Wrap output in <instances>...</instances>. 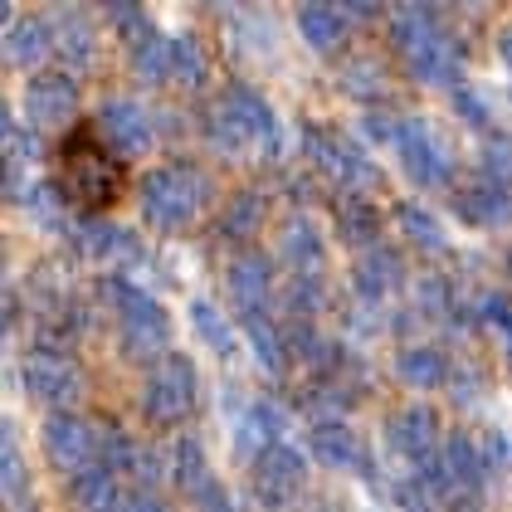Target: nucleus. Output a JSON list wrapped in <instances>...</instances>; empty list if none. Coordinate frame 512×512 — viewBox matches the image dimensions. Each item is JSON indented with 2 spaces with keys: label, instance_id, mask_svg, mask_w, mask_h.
<instances>
[{
  "label": "nucleus",
  "instance_id": "1",
  "mask_svg": "<svg viewBox=\"0 0 512 512\" xmlns=\"http://www.w3.org/2000/svg\"><path fill=\"white\" fill-rule=\"evenodd\" d=\"M444 10L434 5H395L391 10V44L405 64V74L425 88H464V44L444 25Z\"/></svg>",
  "mask_w": 512,
  "mask_h": 512
},
{
  "label": "nucleus",
  "instance_id": "2",
  "mask_svg": "<svg viewBox=\"0 0 512 512\" xmlns=\"http://www.w3.org/2000/svg\"><path fill=\"white\" fill-rule=\"evenodd\" d=\"M122 157L98 137V127H79L54 152V186L79 215H103L122 196Z\"/></svg>",
  "mask_w": 512,
  "mask_h": 512
},
{
  "label": "nucleus",
  "instance_id": "3",
  "mask_svg": "<svg viewBox=\"0 0 512 512\" xmlns=\"http://www.w3.org/2000/svg\"><path fill=\"white\" fill-rule=\"evenodd\" d=\"M210 176L191 166V161H161L142 176L137 200H142V220L157 235H181L200 220V210L210 205Z\"/></svg>",
  "mask_w": 512,
  "mask_h": 512
},
{
  "label": "nucleus",
  "instance_id": "4",
  "mask_svg": "<svg viewBox=\"0 0 512 512\" xmlns=\"http://www.w3.org/2000/svg\"><path fill=\"white\" fill-rule=\"evenodd\" d=\"M98 293L108 298V308L118 317L122 352L137 356V361H152V366H157L161 356H171V317H166V308L147 288H137L132 278L113 274L98 283Z\"/></svg>",
  "mask_w": 512,
  "mask_h": 512
},
{
  "label": "nucleus",
  "instance_id": "5",
  "mask_svg": "<svg viewBox=\"0 0 512 512\" xmlns=\"http://www.w3.org/2000/svg\"><path fill=\"white\" fill-rule=\"evenodd\" d=\"M303 152H308V161H313L327 181H337L342 191L366 196L371 186H381V166L361 152V142H352V137L337 132V127L308 122V127H303Z\"/></svg>",
  "mask_w": 512,
  "mask_h": 512
},
{
  "label": "nucleus",
  "instance_id": "6",
  "mask_svg": "<svg viewBox=\"0 0 512 512\" xmlns=\"http://www.w3.org/2000/svg\"><path fill=\"white\" fill-rule=\"evenodd\" d=\"M391 152L400 157L405 176H410L420 191H444V186H454V152H449V142L434 132L430 118L400 113V132H395Z\"/></svg>",
  "mask_w": 512,
  "mask_h": 512
},
{
  "label": "nucleus",
  "instance_id": "7",
  "mask_svg": "<svg viewBox=\"0 0 512 512\" xmlns=\"http://www.w3.org/2000/svg\"><path fill=\"white\" fill-rule=\"evenodd\" d=\"M200 395V371L191 356L171 352L161 356L157 366H147V381H142V415L152 425H181L191 410H196Z\"/></svg>",
  "mask_w": 512,
  "mask_h": 512
},
{
  "label": "nucleus",
  "instance_id": "8",
  "mask_svg": "<svg viewBox=\"0 0 512 512\" xmlns=\"http://www.w3.org/2000/svg\"><path fill=\"white\" fill-rule=\"evenodd\" d=\"M249 483H254V498L269 512L293 508L308 493V454L298 444H278L249 464Z\"/></svg>",
  "mask_w": 512,
  "mask_h": 512
},
{
  "label": "nucleus",
  "instance_id": "9",
  "mask_svg": "<svg viewBox=\"0 0 512 512\" xmlns=\"http://www.w3.org/2000/svg\"><path fill=\"white\" fill-rule=\"evenodd\" d=\"M20 386H25L30 400L49 405L54 415H64V410L79 405L83 376H79V366L69 361V352H25V361H20Z\"/></svg>",
  "mask_w": 512,
  "mask_h": 512
},
{
  "label": "nucleus",
  "instance_id": "10",
  "mask_svg": "<svg viewBox=\"0 0 512 512\" xmlns=\"http://www.w3.org/2000/svg\"><path fill=\"white\" fill-rule=\"evenodd\" d=\"M69 244L79 249L83 259L93 264H108V269H132V264H147V244L137 239V230H127L118 220H103V215H79Z\"/></svg>",
  "mask_w": 512,
  "mask_h": 512
},
{
  "label": "nucleus",
  "instance_id": "11",
  "mask_svg": "<svg viewBox=\"0 0 512 512\" xmlns=\"http://www.w3.org/2000/svg\"><path fill=\"white\" fill-rule=\"evenodd\" d=\"M44 454H49V464H59L69 478L83 469H93V464H103L98 425L83 420V415H74V410L49 415V420H44Z\"/></svg>",
  "mask_w": 512,
  "mask_h": 512
},
{
  "label": "nucleus",
  "instance_id": "12",
  "mask_svg": "<svg viewBox=\"0 0 512 512\" xmlns=\"http://www.w3.org/2000/svg\"><path fill=\"white\" fill-rule=\"evenodd\" d=\"M308 454H313L317 464H327V469L356 473V478L376 483V459H371L366 439L347 420H313L308 425Z\"/></svg>",
  "mask_w": 512,
  "mask_h": 512
},
{
  "label": "nucleus",
  "instance_id": "13",
  "mask_svg": "<svg viewBox=\"0 0 512 512\" xmlns=\"http://www.w3.org/2000/svg\"><path fill=\"white\" fill-rule=\"evenodd\" d=\"M444 439L449 434L439 430V415H434L430 405H405V410H395L391 420H386V449L400 454L410 469L439 459L444 454Z\"/></svg>",
  "mask_w": 512,
  "mask_h": 512
},
{
  "label": "nucleus",
  "instance_id": "14",
  "mask_svg": "<svg viewBox=\"0 0 512 512\" xmlns=\"http://www.w3.org/2000/svg\"><path fill=\"white\" fill-rule=\"evenodd\" d=\"M405 283H410L405 254H400V249H391V244H376V249H366V254L356 259V269H352L356 303H361V308H371V313H386V303H391Z\"/></svg>",
  "mask_w": 512,
  "mask_h": 512
},
{
  "label": "nucleus",
  "instance_id": "15",
  "mask_svg": "<svg viewBox=\"0 0 512 512\" xmlns=\"http://www.w3.org/2000/svg\"><path fill=\"white\" fill-rule=\"evenodd\" d=\"M79 113V79L64 69H44L25 79V118L35 132L44 127H69Z\"/></svg>",
  "mask_w": 512,
  "mask_h": 512
},
{
  "label": "nucleus",
  "instance_id": "16",
  "mask_svg": "<svg viewBox=\"0 0 512 512\" xmlns=\"http://www.w3.org/2000/svg\"><path fill=\"white\" fill-rule=\"evenodd\" d=\"M98 137L118 152V157H142L157 142V118L137 103V98H108L98 108Z\"/></svg>",
  "mask_w": 512,
  "mask_h": 512
},
{
  "label": "nucleus",
  "instance_id": "17",
  "mask_svg": "<svg viewBox=\"0 0 512 512\" xmlns=\"http://www.w3.org/2000/svg\"><path fill=\"white\" fill-rule=\"evenodd\" d=\"M5 20V59L15 69H30V74H44V59H54V15H20L15 5L0 10Z\"/></svg>",
  "mask_w": 512,
  "mask_h": 512
},
{
  "label": "nucleus",
  "instance_id": "18",
  "mask_svg": "<svg viewBox=\"0 0 512 512\" xmlns=\"http://www.w3.org/2000/svg\"><path fill=\"white\" fill-rule=\"evenodd\" d=\"M283 434H288V410H283L278 400L259 395V400L239 405V415H235V449H239V459H249V464H254L259 454H269V449H278V444H288Z\"/></svg>",
  "mask_w": 512,
  "mask_h": 512
},
{
  "label": "nucleus",
  "instance_id": "19",
  "mask_svg": "<svg viewBox=\"0 0 512 512\" xmlns=\"http://www.w3.org/2000/svg\"><path fill=\"white\" fill-rule=\"evenodd\" d=\"M454 215L473 230H503L512 225V186L493 176H473L469 186L454 191Z\"/></svg>",
  "mask_w": 512,
  "mask_h": 512
},
{
  "label": "nucleus",
  "instance_id": "20",
  "mask_svg": "<svg viewBox=\"0 0 512 512\" xmlns=\"http://www.w3.org/2000/svg\"><path fill=\"white\" fill-rule=\"evenodd\" d=\"M274 259L264 254V249H244V254H235L230 259V274H225V283H230V298H235L239 317L249 313H264L269 308V298H274Z\"/></svg>",
  "mask_w": 512,
  "mask_h": 512
},
{
  "label": "nucleus",
  "instance_id": "21",
  "mask_svg": "<svg viewBox=\"0 0 512 512\" xmlns=\"http://www.w3.org/2000/svg\"><path fill=\"white\" fill-rule=\"evenodd\" d=\"M54 15V59L64 64V74H83L93 69L98 59V30H93V15L79 5H64V10H49Z\"/></svg>",
  "mask_w": 512,
  "mask_h": 512
},
{
  "label": "nucleus",
  "instance_id": "22",
  "mask_svg": "<svg viewBox=\"0 0 512 512\" xmlns=\"http://www.w3.org/2000/svg\"><path fill=\"white\" fill-rule=\"evenodd\" d=\"M444 469H449V483H454V498H478L493 478L488 459H483V444L469 430H454L444 439Z\"/></svg>",
  "mask_w": 512,
  "mask_h": 512
},
{
  "label": "nucleus",
  "instance_id": "23",
  "mask_svg": "<svg viewBox=\"0 0 512 512\" xmlns=\"http://www.w3.org/2000/svg\"><path fill=\"white\" fill-rule=\"evenodd\" d=\"M332 225H337V239L342 244H352V249H376L381 244V210H376V200L371 196H356V191H342V196L332 200Z\"/></svg>",
  "mask_w": 512,
  "mask_h": 512
},
{
  "label": "nucleus",
  "instance_id": "24",
  "mask_svg": "<svg viewBox=\"0 0 512 512\" xmlns=\"http://www.w3.org/2000/svg\"><path fill=\"white\" fill-rule=\"evenodd\" d=\"M200 132H205V142H210L220 157H244V152H254L249 122L239 118V108H235L230 93H220V98L200 113Z\"/></svg>",
  "mask_w": 512,
  "mask_h": 512
},
{
  "label": "nucleus",
  "instance_id": "25",
  "mask_svg": "<svg viewBox=\"0 0 512 512\" xmlns=\"http://www.w3.org/2000/svg\"><path fill=\"white\" fill-rule=\"evenodd\" d=\"M278 259L288 264V274H322L327 269V239L308 215H293L278 235Z\"/></svg>",
  "mask_w": 512,
  "mask_h": 512
},
{
  "label": "nucleus",
  "instance_id": "26",
  "mask_svg": "<svg viewBox=\"0 0 512 512\" xmlns=\"http://www.w3.org/2000/svg\"><path fill=\"white\" fill-rule=\"evenodd\" d=\"M298 35L308 49L317 54H337L342 44L352 40V15H347V5H298Z\"/></svg>",
  "mask_w": 512,
  "mask_h": 512
},
{
  "label": "nucleus",
  "instance_id": "27",
  "mask_svg": "<svg viewBox=\"0 0 512 512\" xmlns=\"http://www.w3.org/2000/svg\"><path fill=\"white\" fill-rule=\"evenodd\" d=\"M225 93L235 98L239 118L249 122L254 152H264V157H278V152H283V132H278V113H274V103H269V98H264L259 88H249V83H230Z\"/></svg>",
  "mask_w": 512,
  "mask_h": 512
},
{
  "label": "nucleus",
  "instance_id": "28",
  "mask_svg": "<svg viewBox=\"0 0 512 512\" xmlns=\"http://www.w3.org/2000/svg\"><path fill=\"white\" fill-rule=\"evenodd\" d=\"M395 376H400V386H410V391H439V386H449L454 366H449V356L439 352V347H430V342H410V347L395 352Z\"/></svg>",
  "mask_w": 512,
  "mask_h": 512
},
{
  "label": "nucleus",
  "instance_id": "29",
  "mask_svg": "<svg viewBox=\"0 0 512 512\" xmlns=\"http://www.w3.org/2000/svg\"><path fill=\"white\" fill-rule=\"evenodd\" d=\"M69 498H74L79 512H122L127 508V493H122L118 473L103 469V464L74 473V478H69Z\"/></svg>",
  "mask_w": 512,
  "mask_h": 512
},
{
  "label": "nucleus",
  "instance_id": "30",
  "mask_svg": "<svg viewBox=\"0 0 512 512\" xmlns=\"http://www.w3.org/2000/svg\"><path fill=\"white\" fill-rule=\"evenodd\" d=\"M264 220H269V196L259 186H244V191L230 196L225 215H220V239L225 244H249V239L264 230Z\"/></svg>",
  "mask_w": 512,
  "mask_h": 512
},
{
  "label": "nucleus",
  "instance_id": "31",
  "mask_svg": "<svg viewBox=\"0 0 512 512\" xmlns=\"http://www.w3.org/2000/svg\"><path fill=\"white\" fill-rule=\"evenodd\" d=\"M239 327H244V337H249V347H254V361L269 371V376H288V366H293V352H288V332L269 322L264 313H249L239 317Z\"/></svg>",
  "mask_w": 512,
  "mask_h": 512
},
{
  "label": "nucleus",
  "instance_id": "32",
  "mask_svg": "<svg viewBox=\"0 0 512 512\" xmlns=\"http://www.w3.org/2000/svg\"><path fill=\"white\" fill-rule=\"evenodd\" d=\"M25 210H30V220L40 225V230H49V235H74V225H79V210L64 200V191L54 186V181H35L30 191H25V200H20Z\"/></svg>",
  "mask_w": 512,
  "mask_h": 512
},
{
  "label": "nucleus",
  "instance_id": "33",
  "mask_svg": "<svg viewBox=\"0 0 512 512\" xmlns=\"http://www.w3.org/2000/svg\"><path fill=\"white\" fill-rule=\"evenodd\" d=\"M127 64H132L137 83H147V88L171 83L176 79V40L161 35V30H152L147 40H137L132 49H127Z\"/></svg>",
  "mask_w": 512,
  "mask_h": 512
},
{
  "label": "nucleus",
  "instance_id": "34",
  "mask_svg": "<svg viewBox=\"0 0 512 512\" xmlns=\"http://www.w3.org/2000/svg\"><path fill=\"white\" fill-rule=\"evenodd\" d=\"M395 225H400V235L410 239L415 249H425V254H449V235H444L439 215L425 210L420 200H400V205H395Z\"/></svg>",
  "mask_w": 512,
  "mask_h": 512
},
{
  "label": "nucleus",
  "instance_id": "35",
  "mask_svg": "<svg viewBox=\"0 0 512 512\" xmlns=\"http://www.w3.org/2000/svg\"><path fill=\"white\" fill-rule=\"evenodd\" d=\"M191 327H196V337L215 356H235L239 352L235 322H230V313H225V308H215L210 298H191Z\"/></svg>",
  "mask_w": 512,
  "mask_h": 512
},
{
  "label": "nucleus",
  "instance_id": "36",
  "mask_svg": "<svg viewBox=\"0 0 512 512\" xmlns=\"http://www.w3.org/2000/svg\"><path fill=\"white\" fill-rule=\"evenodd\" d=\"M0 493L20 508H25V493H30V469H25V454H20L15 420H5V430H0Z\"/></svg>",
  "mask_w": 512,
  "mask_h": 512
},
{
  "label": "nucleus",
  "instance_id": "37",
  "mask_svg": "<svg viewBox=\"0 0 512 512\" xmlns=\"http://www.w3.org/2000/svg\"><path fill=\"white\" fill-rule=\"evenodd\" d=\"M283 308L293 313V322H313L322 308H327V278L322 274H288L283 283Z\"/></svg>",
  "mask_w": 512,
  "mask_h": 512
},
{
  "label": "nucleus",
  "instance_id": "38",
  "mask_svg": "<svg viewBox=\"0 0 512 512\" xmlns=\"http://www.w3.org/2000/svg\"><path fill=\"white\" fill-rule=\"evenodd\" d=\"M225 20H230V40L239 49H254V54H269L274 49V15L269 10L235 5V10H225Z\"/></svg>",
  "mask_w": 512,
  "mask_h": 512
},
{
  "label": "nucleus",
  "instance_id": "39",
  "mask_svg": "<svg viewBox=\"0 0 512 512\" xmlns=\"http://www.w3.org/2000/svg\"><path fill=\"white\" fill-rule=\"evenodd\" d=\"M171 478L181 483V493L191 498L200 483H210L215 473H210V459H205V444H200L196 434H181L176 439V449H171Z\"/></svg>",
  "mask_w": 512,
  "mask_h": 512
},
{
  "label": "nucleus",
  "instance_id": "40",
  "mask_svg": "<svg viewBox=\"0 0 512 512\" xmlns=\"http://www.w3.org/2000/svg\"><path fill=\"white\" fill-rule=\"evenodd\" d=\"M337 88L347 98H356V103H376L386 93V69L376 59H347L342 74H337Z\"/></svg>",
  "mask_w": 512,
  "mask_h": 512
},
{
  "label": "nucleus",
  "instance_id": "41",
  "mask_svg": "<svg viewBox=\"0 0 512 512\" xmlns=\"http://www.w3.org/2000/svg\"><path fill=\"white\" fill-rule=\"evenodd\" d=\"M176 40V83L181 88H205L210 83V54L196 35H171Z\"/></svg>",
  "mask_w": 512,
  "mask_h": 512
},
{
  "label": "nucleus",
  "instance_id": "42",
  "mask_svg": "<svg viewBox=\"0 0 512 512\" xmlns=\"http://www.w3.org/2000/svg\"><path fill=\"white\" fill-rule=\"evenodd\" d=\"M98 444H103V469H113V473H132L137 459H142V444L122 425H98Z\"/></svg>",
  "mask_w": 512,
  "mask_h": 512
},
{
  "label": "nucleus",
  "instance_id": "43",
  "mask_svg": "<svg viewBox=\"0 0 512 512\" xmlns=\"http://www.w3.org/2000/svg\"><path fill=\"white\" fill-rule=\"evenodd\" d=\"M103 20L113 25V35H118V40H127V49H132L137 40H147V35L157 30V25H152V15H147L142 5H132V0L108 5V10H103Z\"/></svg>",
  "mask_w": 512,
  "mask_h": 512
},
{
  "label": "nucleus",
  "instance_id": "44",
  "mask_svg": "<svg viewBox=\"0 0 512 512\" xmlns=\"http://www.w3.org/2000/svg\"><path fill=\"white\" fill-rule=\"evenodd\" d=\"M454 113L469 122L473 132H483V137H493V132H498V122H493V103H488L478 88H469V83H464V88H454Z\"/></svg>",
  "mask_w": 512,
  "mask_h": 512
},
{
  "label": "nucleus",
  "instance_id": "45",
  "mask_svg": "<svg viewBox=\"0 0 512 512\" xmlns=\"http://www.w3.org/2000/svg\"><path fill=\"white\" fill-rule=\"evenodd\" d=\"M478 176H493V181H508V186H512V137H503V132L483 137Z\"/></svg>",
  "mask_w": 512,
  "mask_h": 512
},
{
  "label": "nucleus",
  "instance_id": "46",
  "mask_svg": "<svg viewBox=\"0 0 512 512\" xmlns=\"http://www.w3.org/2000/svg\"><path fill=\"white\" fill-rule=\"evenodd\" d=\"M191 503H196V512H239V508H235V498H230V488H225L220 478L200 483L196 493H191Z\"/></svg>",
  "mask_w": 512,
  "mask_h": 512
},
{
  "label": "nucleus",
  "instance_id": "47",
  "mask_svg": "<svg viewBox=\"0 0 512 512\" xmlns=\"http://www.w3.org/2000/svg\"><path fill=\"white\" fill-rule=\"evenodd\" d=\"M449 391H454L459 405H464V400H478V395H483V371H478V366H454Z\"/></svg>",
  "mask_w": 512,
  "mask_h": 512
},
{
  "label": "nucleus",
  "instance_id": "48",
  "mask_svg": "<svg viewBox=\"0 0 512 512\" xmlns=\"http://www.w3.org/2000/svg\"><path fill=\"white\" fill-rule=\"evenodd\" d=\"M478 444H483V459H488V469H493V473H503V469H508V459H512L508 434L488 430V434H478Z\"/></svg>",
  "mask_w": 512,
  "mask_h": 512
},
{
  "label": "nucleus",
  "instance_id": "49",
  "mask_svg": "<svg viewBox=\"0 0 512 512\" xmlns=\"http://www.w3.org/2000/svg\"><path fill=\"white\" fill-rule=\"evenodd\" d=\"M122 512H176L161 493H147V488H137V493H127V508Z\"/></svg>",
  "mask_w": 512,
  "mask_h": 512
},
{
  "label": "nucleus",
  "instance_id": "50",
  "mask_svg": "<svg viewBox=\"0 0 512 512\" xmlns=\"http://www.w3.org/2000/svg\"><path fill=\"white\" fill-rule=\"evenodd\" d=\"M15 327H20V293H15V283L5 288V332L15 337Z\"/></svg>",
  "mask_w": 512,
  "mask_h": 512
},
{
  "label": "nucleus",
  "instance_id": "51",
  "mask_svg": "<svg viewBox=\"0 0 512 512\" xmlns=\"http://www.w3.org/2000/svg\"><path fill=\"white\" fill-rule=\"evenodd\" d=\"M313 191H317L313 176H288V196L298 200V205H303V200H313Z\"/></svg>",
  "mask_w": 512,
  "mask_h": 512
},
{
  "label": "nucleus",
  "instance_id": "52",
  "mask_svg": "<svg viewBox=\"0 0 512 512\" xmlns=\"http://www.w3.org/2000/svg\"><path fill=\"white\" fill-rule=\"evenodd\" d=\"M498 59H503V69L512 74V25L503 30V35H498Z\"/></svg>",
  "mask_w": 512,
  "mask_h": 512
},
{
  "label": "nucleus",
  "instance_id": "53",
  "mask_svg": "<svg viewBox=\"0 0 512 512\" xmlns=\"http://www.w3.org/2000/svg\"><path fill=\"white\" fill-rule=\"evenodd\" d=\"M347 15H352V20H381L386 10H381V5H347Z\"/></svg>",
  "mask_w": 512,
  "mask_h": 512
},
{
  "label": "nucleus",
  "instance_id": "54",
  "mask_svg": "<svg viewBox=\"0 0 512 512\" xmlns=\"http://www.w3.org/2000/svg\"><path fill=\"white\" fill-rule=\"evenodd\" d=\"M444 512H478V503H473V498H454Z\"/></svg>",
  "mask_w": 512,
  "mask_h": 512
},
{
  "label": "nucleus",
  "instance_id": "55",
  "mask_svg": "<svg viewBox=\"0 0 512 512\" xmlns=\"http://www.w3.org/2000/svg\"><path fill=\"white\" fill-rule=\"evenodd\" d=\"M503 274H508V283H512V249L503 254Z\"/></svg>",
  "mask_w": 512,
  "mask_h": 512
},
{
  "label": "nucleus",
  "instance_id": "56",
  "mask_svg": "<svg viewBox=\"0 0 512 512\" xmlns=\"http://www.w3.org/2000/svg\"><path fill=\"white\" fill-rule=\"evenodd\" d=\"M15 512H40V508H35V503H25V508H15Z\"/></svg>",
  "mask_w": 512,
  "mask_h": 512
},
{
  "label": "nucleus",
  "instance_id": "57",
  "mask_svg": "<svg viewBox=\"0 0 512 512\" xmlns=\"http://www.w3.org/2000/svg\"><path fill=\"white\" fill-rule=\"evenodd\" d=\"M327 512H337V508H327Z\"/></svg>",
  "mask_w": 512,
  "mask_h": 512
}]
</instances>
